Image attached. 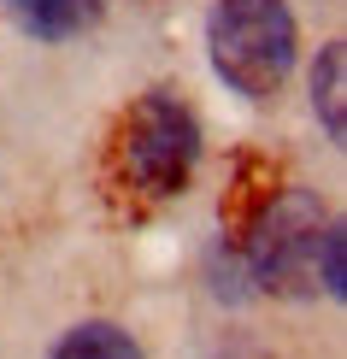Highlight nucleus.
Wrapping results in <instances>:
<instances>
[{
    "label": "nucleus",
    "mask_w": 347,
    "mask_h": 359,
    "mask_svg": "<svg viewBox=\"0 0 347 359\" xmlns=\"http://www.w3.org/2000/svg\"><path fill=\"white\" fill-rule=\"evenodd\" d=\"M206 48H212V71L236 95L271 100L289 83L294 48H300L289 0H212Z\"/></svg>",
    "instance_id": "1"
},
{
    "label": "nucleus",
    "mask_w": 347,
    "mask_h": 359,
    "mask_svg": "<svg viewBox=\"0 0 347 359\" xmlns=\"http://www.w3.org/2000/svg\"><path fill=\"white\" fill-rule=\"evenodd\" d=\"M318 242H324V212H318V201L312 194H277V201L265 206V218H259V230H253V242H247V259H253V271H259V283H300V277H312L318 271Z\"/></svg>",
    "instance_id": "3"
},
{
    "label": "nucleus",
    "mask_w": 347,
    "mask_h": 359,
    "mask_svg": "<svg viewBox=\"0 0 347 359\" xmlns=\"http://www.w3.org/2000/svg\"><path fill=\"white\" fill-rule=\"evenodd\" d=\"M312 112L324 118V136L341 142L347 118H341V41H329L318 53V65H312Z\"/></svg>",
    "instance_id": "6"
},
{
    "label": "nucleus",
    "mask_w": 347,
    "mask_h": 359,
    "mask_svg": "<svg viewBox=\"0 0 347 359\" xmlns=\"http://www.w3.org/2000/svg\"><path fill=\"white\" fill-rule=\"evenodd\" d=\"M118 159H124V177L135 194H147V201H165V194H177L194 177V159H200V124H194V112L183 107L177 95H142L124 118V130H118Z\"/></svg>",
    "instance_id": "2"
},
{
    "label": "nucleus",
    "mask_w": 347,
    "mask_h": 359,
    "mask_svg": "<svg viewBox=\"0 0 347 359\" xmlns=\"http://www.w3.org/2000/svg\"><path fill=\"white\" fill-rule=\"evenodd\" d=\"M48 359H142V341H135L124 324L88 318V324H71V330L53 341Z\"/></svg>",
    "instance_id": "5"
},
{
    "label": "nucleus",
    "mask_w": 347,
    "mask_h": 359,
    "mask_svg": "<svg viewBox=\"0 0 347 359\" xmlns=\"http://www.w3.org/2000/svg\"><path fill=\"white\" fill-rule=\"evenodd\" d=\"M6 6H12V18H18L29 36L65 41V36H83V29L100 18L107 0H6Z\"/></svg>",
    "instance_id": "4"
}]
</instances>
